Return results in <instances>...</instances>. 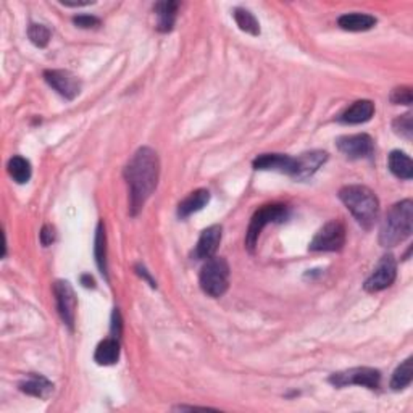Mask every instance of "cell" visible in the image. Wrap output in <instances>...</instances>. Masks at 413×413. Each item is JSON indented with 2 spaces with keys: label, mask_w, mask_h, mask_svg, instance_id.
<instances>
[{
  "label": "cell",
  "mask_w": 413,
  "mask_h": 413,
  "mask_svg": "<svg viewBox=\"0 0 413 413\" xmlns=\"http://www.w3.org/2000/svg\"><path fill=\"white\" fill-rule=\"evenodd\" d=\"M81 283L84 288H96V281H94V278L91 275H83L81 276Z\"/></svg>",
  "instance_id": "d6a6232c"
},
{
  "label": "cell",
  "mask_w": 413,
  "mask_h": 413,
  "mask_svg": "<svg viewBox=\"0 0 413 413\" xmlns=\"http://www.w3.org/2000/svg\"><path fill=\"white\" fill-rule=\"evenodd\" d=\"M233 15H234V20L237 23V26L241 28L242 31H246L252 36L260 34V25H258L257 18L253 17L251 12L246 10V8H236Z\"/></svg>",
  "instance_id": "d4e9b609"
},
{
  "label": "cell",
  "mask_w": 413,
  "mask_h": 413,
  "mask_svg": "<svg viewBox=\"0 0 413 413\" xmlns=\"http://www.w3.org/2000/svg\"><path fill=\"white\" fill-rule=\"evenodd\" d=\"M54 295L55 302H57L59 315L62 318L65 325L73 330L74 317H76V294L68 281H55L54 283Z\"/></svg>",
  "instance_id": "9c48e42d"
},
{
  "label": "cell",
  "mask_w": 413,
  "mask_h": 413,
  "mask_svg": "<svg viewBox=\"0 0 413 413\" xmlns=\"http://www.w3.org/2000/svg\"><path fill=\"white\" fill-rule=\"evenodd\" d=\"M44 79L67 100H73L81 92V81L68 70H47Z\"/></svg>",
  "instance_id": "30bf717a"
},
{
  "label": "cell",
  "mask_w": 413,
  "mask_h": 413,
  "mask_svg": "<svg viewBox=\"0 0 413 413\" xmlns=\"http://www.w3.org/2000/svg\"><path fill=\"white\" fill-rule=\"evenodd\" d=\"M392 128H394V133H396L397 136H401V138L407 139V140H412V138H413L412 114L397 116V118L394 120Z\"/></svg>",
  "instance_id": "4316f807"
},
{
  "label": "cell",
  "mask_w": 413,
  "mask_h": 413,
  "mask_svg": "<svg viewBox=\"0 0 413 413\" xmlns=\"http://www.w3.org/2000/svg\"><path fill=\"white\" fill-rule=\"evenodd\" d=\"M200 288L210 297H222L229 286V265L223 257H212L202 266Z\"/></svg>",
  "instance_id": "277c9868"
},
{
  "label": "cell",
  "mask_w": 413,
  "mask_h": 413,
  "mask_svg": "<svg viewBox=\"0 0 413 413\" xmlns=\"http://www.w3.org/2000/svg\"><path fill=\"white\" fill-rule=\"evenodd\" d=\"M121 335H123V320H121L120 310L115 308L114 313H112V336L118 339Z\"/></svg>",
  "instance_id": "f546056e"
},
{
  "label": "cell",
  "mask_w": 413,
  "mask_h": 413,
  "mask_svg": "<svg viewBox=\"0 0 413 413\" xmlns=\"http://www.w3.org/2000/svg\"><path fill=\"white\" fill-rule=\"evenodd\" d=\"M391 102L394 105H410L413 102V96H412V89L410 87H396L391 92Z\"/></svg>",
  "instance_id": "83f0119b"
},
{
  "label": "cell",
  "mask_w": 413,
  "mask_h": 413,
  "mask_svg": "<svg viewBox=\"0 0 413 413\" xmlns=\"http://www.w3.org/2000/svg\"><path fill=\"white\" fill-rule=\"evenodd\" d=\"M337 149L346 157L352 160H359V158H368L373 155V139L368 134H350L342 136L336 140Z\"/></svg>",
  "instance_id": "8fae6325"
},
{
  "label": "cell",
  "mask_w": 413,
  "mask_h": 413,
  "mask_svg": "<svg viewBox=\"0 0 413 413\" xmlns=\"http://www.w3.org/2000/svg\"><path fill=\"white\" fill-rule=\"evenodd\" d=\"M253 168L264 171H279L284 173V175L294 176L295 158L283 153H264L258 155L253 160Z\"/></svg>",
  "instance_id": "7c38bea8"
},
{
  "label": "cell",
  "mask_w": 413,
  "mask_h": 413,
  "mask_svg": "<svg viewBox=\"0 0 413 413\" xmlns=\"http://www.w3.org/2000/svg\"><path fill=\"white\" fill-rule=\"evenodd\" d=\"M335 388H347V386H363L368 389H378L381 384V373L379 370L370 367H355L344 370V372L332 373L328 379Z\"/></svg>",
  "instance_id": "8992f818"
},
{
  "label": "cell",
  "mask_w": 413,
  "mask_h": 413,
  "mask_svg": "<svg viewBox=\"0 0 413 413\" xmlns=\"http://www.w3.org/2000/svg\"><path fill=\"white\" fill-rule=\"evenodd\" d=\"M28 37L36 47H45L50 41V30L44 25H37V23H31L28 28Z\"/></svg>",
  "instance_id": "484cf974"
},
{
  "label": "cell",
  "mask_w": 413,
  "mask_h": 413,
  "mask_svg": "<svg viewBox=\"0 0 413 413\" xmlns=\"http://www.w3.org/2000/svg\"><path fill=\"white\" fill-rule=\"evenodd\" d=\"M339 199L365 229H370L378 220L379 200L367 186L352 184L339 191Z\"/></svg>",
  "instance_id": "7a4b0ae2"
},
{
  "label": "cell",
  "mask_w": 413,
  "mask_h": 413,
  "mask_svg": "<svg viewBox=\"0 0 413 413\" xmlns=\"http://www.w3.org/2000/svg\"><path fill=\"white\" fill-rule=\"evenodd\" d=\"M94 253H96V262L100 273L107 278V237H105V228L100 222L97 224L96 233V247H94Z\"/></svg>",
  "instance_id": "cb8c5ba5"
},
{
  "label": "cell",
  "mask_w": 413,
  "mask_h": 413,
  "mask_svg": "<svg viewBox=\"0 0 413 413\" xmlns=\"http://www.w3.org/2000/svg\"><path fill=\"white\" fill-rule=\"evenodd\" d=\"M55 241V229L50 226V224H44L41 231V242L44 247H49L52 242Z\"/></svg>",
  "instance_id": "4dcf8cb0"
},
{
  "label": "cell",
  "mask_w": 413,
  "mask_h": 413,
  "mask_svg": "<svg viewBox=\"0 0 413 413\" xmlns=\"http://www.w3.org/2000/svg\"><path fill=\"white\" fill-rule=\"evenodd\" d=\"M8 175L13 178V181L18 182V184H25L31 180V163L26 160V158L20 157V155H15L8 160Z\"/></svg>",
  "instance_id": "7402d4cb"
},
{
  "label": "cell",
  "mask_w": 413,
  "mask_h": 413,
  "mask_svg": "<svg viewBox=\"0 0 413 413\" xmlns=\"http://www.w3.org/2000/svg\"><path fill=\"white\" fill-rule=\"evenodd\" d=\"M223 228L220 224H213L204 229L199 237V242L195 246L194 257L197 260H209V258L215 257V253L218 251L220 242H222Z\"/></svg>",
  "instance_id": "5bb4252c"
},
{
  "label": "cell",
  "mask_w": 413,
  "mask_h": 413,
  "mask_svg": "<svg viewBox=\"0 0 413 413\" xmlns=\"http://www.w3.org/2000/svg\"><path fill=\"white\" fill-rule=\"evenodd\" d=\"M388 167L394 176L401 178V180H412L413 178V163L412 158L405 152L401 150H392L389 153Z\"/></svg>",
  "instance_id": "d6986e66"
},
{
  "label": "cell",
  "mask_w": 413,
  "mask_h": 413,
  "mask_svg": "<svg viewBox=\"0 0 413 413\" xmlns=\"http://www.w3.org/2000/svg\"><path fill=\"white\" fill-rule=\"evenodd\" d=\"M326 160L328 153L323 152V150H312V152L299 155V157H295V171L293 178L299 181L307 180V178L315 175Z\"/></svg>",
  "instance_id": "4fadbf2b"
},
{
  "label": "cell",
  "mask_w": 413,
  "mask_h": 413,
  "mask_svg": "<svg viewBox=\"0 0 413 413\" xmlns=\"http://www.w3.org/2000/svg\"><path fill=\"white\" fill-rule=\"evenodd\" d=\"M134 270H136V273H138V275L140 276V278H144L145 281H147V283H149L150 286H152V288H157V284H155V281H153V278H152V276H150V275H149V271H147V270H145V268H144V266H140V265H136V266H134Z\"/></svg>",
  "instance_id": "1f68e13d"
},
{
  "label": "cell",
  "mask_w": 413,
  "mask_h": 413,
  "mask_svg": "<svg viewBox=\"0 0 413 413\" xmlns=\"http://www.w3.org/2000/svg\"><path fill=\"white\" fill-rule=\"evenodd\" d=\"M374 114V103L372 100H357L337 120L344 125H360L372 120Z\"/></svg>",
  "instance_id": "9a60e30c"
},
{
  "label": "cell",
  "mask_w": 413,
  "mask_h": 413,
  "mask_svg": "<svg viewBox=\"0 0 413 413\" xmlns=\"http://www.w3.org/2000/svg\"><path fill=\"white\" fill-rule=\"evenodd\" d=\"M337 25L344 31L361 32L372 30V28L377 25V18L367 15V13H346V15H342L339 20H337Z\"/></svg>",
  "instance_id": "2e32d148"
},
{
  "label": "cell",
  "mask_w": 413,
  "mask_h": 413,
  "mask_svg": "<svg viewBox=\"0 0 413 413\" xmlns=\"http://www.w3.org/2000/svg\"><path fill=\"white\" fill-rule=\"evenodd\" d=\"M120 359V342L115 337H109L103 339L100 344L97 346L96 354H94V360L98 365L109 367V365H115Z\"/></svg>",
  "instance_id": "ffe728a7"
},
{
  "label": "cell",
  "mask_w": 413,
  "mask_h": 413,
  "mask_svg": "<svg viewBox=\"0 0 413 413\" xmlns=\"http://www.w3.org/2000/svg\"><path fill=\"white\" fill-rule=\"evenodd\" d=\"M209 202H210V192L206 189H197L194 192H191V194L187 195L180 205H178V215H180V218L191 217L192 213L199 212V210L204 209Z\"/></svg>",
  "instance_id": "ac0fdd59"
},
{
  "label": "cell",
  "mask_w": 413,
  "mask_h": 413,
  "mask_svg": "<svg viewBox=\"0 0 413 413\" xmlns=\"http://www.w3.org/2000/svg\"><path fill=\"white\" fill-rule=\"evenodd\" d=\"M160 175V160L153 149L140 147L125 168V180L129 186V213L136 217L149 197L153 194Z\"/></svg>",
  "instance_id": "6da1fadb"
},
{
  "label": "cell",
  "mask_w": 413,
  "mask_h": 413,
  "mask_svg": "<svg viewBox=\"0 0 413 413\" xmlns=\"http://www.w3.org/2000/svg\"><path fill=\"white\" fill-rule=\"evenodd\" d=\"M346 244V228L337 220L328 222L308 244L312 252H337Z\"/></svg>",
  "instance_id": "52a82bcc"
},
{
  "label": "cell",
  "mask_w": 413,
  "mask_h": 413,
  "mask_svg": "<svg viewBox=\"0 0 413 413\" xmlns=\"http://www.w3.org/2000/svg\"><path fill=\"white\" fill-rule=\"evenodd\" d=\"M397 276V262L392 255H384L378 265L374 266L373 273L365 281V290L367 293H379L388 289Z\"/></svg>",
  "instance_id": "ba28073f"
},
{
  "label": "cell",
  "mask_w": 413,
  "mask_h": 413,
  "mask_svg": "<svg viewBox=\"0 0 413 413\" xmlns=\"http://www.w3.org/2000/svg\"><path fill=\"white\" fill-rule=\"evenodd\" d=\"M20 391L32 397L47 399L54 392V384L41 374H30L28 379L20 383Z\"/></svg>",
  "instance_id": "e0dca14e"
},
{
  "label": "cell",
  "mask_w": 413,
  "mask_h": 413,
  "mask_svg": "<svg viewBox=\"0 0 413 413\" xmlns=\"http://www.w3.org/2000/svg\"><path fill=\"white\" fill-rule=\"evenodd\" d=\"M73 23L78 28H83V30H89V28H96L100 25V20L97 17L92 15H78L73 18Z\"/></svg>",
  "instance_id": "f1b7e54d"
},
{
  "label": "cell",
  "mask_w": 413,
  "mask_h": 413,
  "mask_svg": "<svg viewBox=\"0 0 413 413\" xmlns=\"http://www.w3.org/2000/svg\"><path fill=\"white\" fill-rule=\"evenodd\" d=\"M413 379V368H412V357H408L407 360H403L401 365L396 368V372L392 374L391 388L394 391H402V389L408 388L412 384Z\"/></svg>",
  "instance_id": "603a6c76"
},
{
  "label": "cell",
  "mask_w": 413,
  "mask_h": 413,
  "mask_svg": "<svg viewBox=\"0 0 413 413\" xmlns=\"http://www.w3.org/2000/svg\"><path fill=\"white\" fill-rule=\"evenodd\" d=\"M178 2H158L155 3V12H157V30L160 32H170L175 26L178 15Z\"/></svg>",
  "instance_id": "44dd1931"
},
{
  "label": "cell",
  "mask_w": 413,
  "mask_h": 413,
  "mask_svg": "<svg viewBox=\"0 0 413 413\" xmlns=\"http://www.w3.org/2000/svg\"><path fill=\"white\" fill-rule=\"evenodd\" d=\"M288 217H289V209L283 204H270V205L260 206V209L253 213L246 234V247L248 248V252L255 251L258 237H260V234L265 229V226H268L270 223L284 222Z\"/></svg>",
  "instance_id": "5b68a950"
},
{
  "label": "cell",
  "mask_w": 413,
  "mask_h": 413,
  "mask_svg": "<svg viewBox=\"0 0 413 413\" xmlns=\"http://www.w3.org/2000/svg\"><path fill=\"white\" fill-rule=\"evenodd\" d=\"M413 202L410 199L397 202L384 217L379 228V244L383 247H394L403 242L412 234Z\"/></svg>",
  "instance_id": "3957f363"
}]
</instances>
